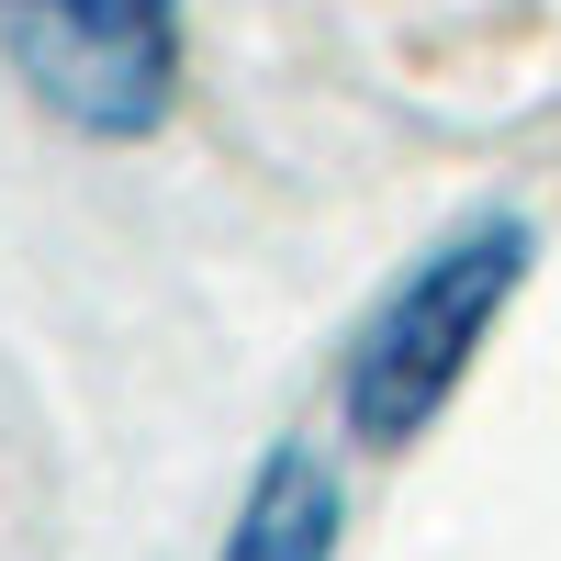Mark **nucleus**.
I'll list each match as a JSON object with an SVG mask.
<instances>
[{"label": "nucleus", "instance_id": "nucleus-1", "mask_svg": "<svg viewBox=\"0 0 561 561\" xmlns=\"http://www.w3.org/2000/svg\"><path fill=\"white\" fill-rule=\"evenodd\" d=\"M528 270H539V225L528 214H460L449 237L359 314V337L337 359V427L359 449L427 438L449 415V393L472 382V359L505 325V304L528 293Z\"/></svg>", "mask_w": 561, "mask_h": 561}, {"label": "nucleus", "instance_id": "nucleus-2", "mask_svg": "<svg viewBox=\"0 0 561 561\" xmlns=\"http://www.w3.org/2000/svg\"><path fill=\"white\" fill-rule=\"evenodd\" d=\"M0 57L90 147H135L180 102V0H0Z\"/></svg>", "mask_w": 561, "mask_h": 561}, {"label": "nucleus", "instance_id": "nucleus-3", "mask_svg": "<svg viewBox=\"0 0 561 561\" xmlns=\"http://www.w3.org/2000/svg\"><path fill=\"white\" fill-rule=\"evenodd\" d=\"M337 517H348V494H337V460H325L314 438H280L248 494H237V517H225V550L214 561H337Z\"/></svg>", "mask_w": 561, "mask_h": 561}]
</instances>
